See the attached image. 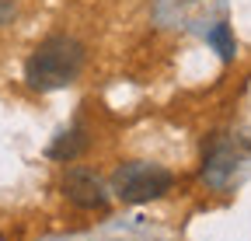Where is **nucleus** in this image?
<instances>
[{"mask_svg":"<svg viewBox=\"0 0 251 241\" xmlns=\"http://www.w3.org/2000/svg\"><path fill=\"white\" fill-rule=\"evenodd\" d=\"M84 67V46L70 35H49L25 63V84L39 95L59 91L77 80Z\"/></svg>","mask_w":251,"mask_h":241,"instance_id":"1","label":"nucleus"},{"mask_svg":"<svg viewBox=\"0 0 251 241\" xmlns=\"http://www.w3.org/2000/svg\"><path fill=\"white\" fill-rule=\"evenodd\" d=\"M175 182V175L161 164H150V161H129L122 164L112 175V192L122 203H150V199H161Z\"/></svg>","mask_w":251,"mask_h":241,"instance_id":"2","label":"nucleus"},{"mask_svg":"<svg viewBox=\"0 0 251 241\" xmlns=\"http://www.w3.org/2000/svg\"><path fill=\"white\" fill-rule=\"evenodd\" d=\"M63 192H67V199L74 206H80V210L108 206V189L91 168H70L67 175H63Z\"/></svg>","mask_w":251,"mask_h":241,"instance_id":"3","label":"nucleus"},{"mask_svg":"<svg viewBox=\"0 0 251 241\" xmlns=\"http://www.w3.org/2000/svg\"><path fill=\"white\" fill-rule=\"evenodd\" d=\"M237 168V150L230 140H213V147L206 150V164H202V178L209 186L224 189L230 182V175Z\"/></svg>","mask_w":251,"mask_h":241,"instance_id":"4","label":"nucleus"},{"mask_svg":"<svg viewBox=\"0 0 251 241\" xmlns=\"http://www.w3.org/2000/svg\"><path fill=\"white\" fill-rule=\"evenodd\" d=\"M87 150V126H70V130H63L56 140H52V147H49V158L52 161H77L80 154Z\"/></svg>","mask_w":251,"mask_h":241,"instance_id":"5","label":"nucleus"},{"mask_svg":"<svg viewBox=\"0 0 251 241\" xmlns=\"http://www.w3.org/2000/svg\"><path fill=\"white\" fill-rule=\"evenodd\" d=\"M206 42H209V46L220 53V59H227V63H230V59L237 56V42H234V35H230V25H224V21L209 28Z\"/></svg>","mask_w":251,"mask_h":241,"instance_id":"6","label":"nucleus"},{"mask_svg":"<svg viewBox=\"0 0 251 241\" xmlns=\"http://www.w3.org/2000/svg\"><path fill=\"white\" fill-rule=\"evenodd\" d=\"M14 18V0H0V25Z\"/></svg>","mask_w":251,"mask_h":241,"instance_id":"7","label":"nucleus"}]
</instances>
